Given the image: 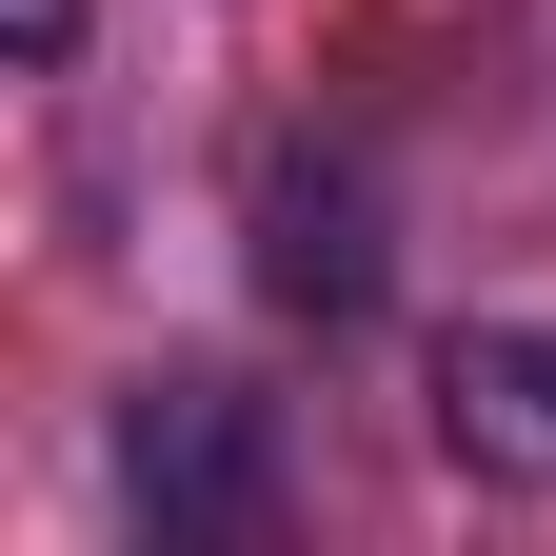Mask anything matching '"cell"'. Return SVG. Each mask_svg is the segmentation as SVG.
Here are the masks:
<instances>
[{"mask_svg": "<svg viewBox=\"0 0 556 556\" xmlns=\"http://www.w3.org/2000/svg\"><path fill=\"white\" fill-rule=\"evenodd\" d=\"M119 517L139 536H258L278 517V397H239L219 358H160L119 397Z\"/></svg>", "mask_w": 556, "mask_h": 556, "instance_id": "6da1fadb", "label": "cell"}, {"mask_svg": "<svg viewBox=\"0 0 556 556\" xmlns=\"http://www.w3.org/2000/svg\"><path fill=\"white\" fill-rule=\"evenodd\" d=\"M438 457L497 477V497H556V318H477V338H438Z\"/></svg>", "mask_w": 556, "mask_h": 556, "instance_id": "3957f363", "label": "cell"}, {"mask_svg": "<svg viewBox=\"0 0 556 556\" xmlns=\"http://www.w3.org/2000/svg\"><path fill=\"white\" fill-rule=\"evenodd\" d=\"M258 299L318 318V338H358L397 299V219H378V179L338 160V139H278L258 160Z\"/></svg>", "mask_w": 556, "mask_h": 556, "instance_id": "7a4b0ae2", "label": "cell"}, {"mask_svg": "<svg viewBox=\"0 0 556 556\" xmlns=\"http://www.w3.org/2000/svg\"><path fill=\"white\" fill-rule=\"evenodd\" d=\"M0 21H21V80H60V60H80V0H0Z\"/></svg>", "mask_w": 556, "mask_h": 556, "instance_id": "277c9868", "label": "cell"}]
</instances>
